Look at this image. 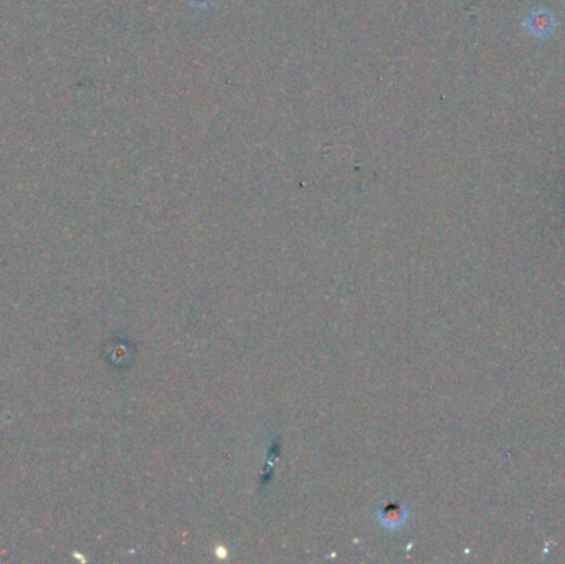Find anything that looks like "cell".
I'll return each mask as SVG.
<instances>
[{
	"label": "cell",
	"instance_id": "1",
	"mask_svg": "<svg viewBox=\"0 0 565 564\" xmlns=\"http://www.w3.org/2000/svg\"><path fill=\"white\" fill-rule=\"evenodd\" d=\"M524 27L536 39H547V36L554 34L555 27H557V20H555L552 12L544 7H539L527 15L524 20Z\"/></svg>",
	"mask_w": 565,
	"mask_h": 564
}]
</instances>
